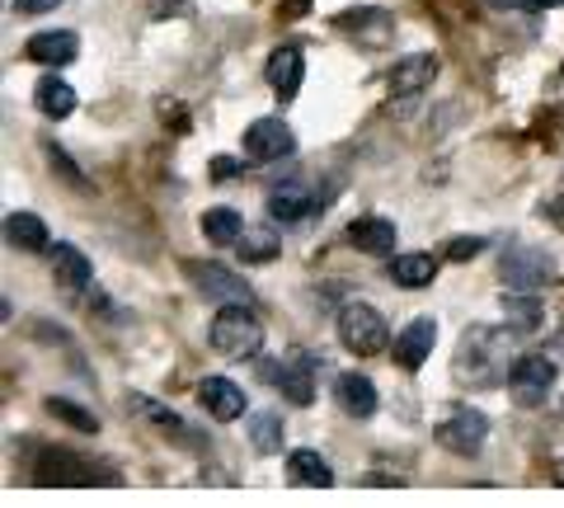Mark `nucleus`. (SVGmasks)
Listing matches in <instances>:
<instances>
[{
  "label": "nucleus",
  "mask_w": 564,
  "mask_h": 508,
  "mask_svg": "<svg viewBox=\"0 0 564 508\" xmlns=\"http://www.w3.org/2000/svg\"><path fill=\"white\" fill-rule=\"evenodd\" d=\"M437 72H443V62L433 57V52H410V57H400L391 66V76H386V85H391V95L410 99V95H423L429 85L437 80Z\"/></svg>",
  "instance_id": "nucleus-10"
},
{
  "label": "nucleus",
  "mask_w": 564,
  "mask_h": 508,
  "mask_svg": "<svg viewBox=\"0 0 564 508\" xmlns=\"http://www.w3.org/2000/svg\"><path fill=\"white\" fill-rule=\"evenodd\" d=\"M90 480L95 471L76 457H66V452H47L39 462V485H90Z\"/></svg>",
  "instance_id": "nucleus-22"
},
{
  "label": "nucleus",
  "mask_w": 564,
  "mask_h": 508,
  "mask_svg": "<svg viewBox=\"0 0 564 508\" xmlns=\"http://www.w3.org/2000/svg\"><path fill=\"white\" fill-rule=\"evenodd\" d=\"M263 76H269L273 95H278L282 104L296 99V90H302V80H306V52L296 47V43L273 47V57H269V66H263Z\"/></svg>",
  "instance_id": "nucleus-11"
},
{
  "label": "nucleus",
  "mask_w": 564,
  "mask_h": 508,
  "mask_svg": "<svg viewBox=\"0 0 564 508\" xmlns=\"http://www.w3.org/2000/svg\"><path fill=\"white\" fill-rule=\"evenodd\" d=\"M306 10V0H292V6H288V14H302Z\"/></svg>",
  "instance_id": "nucleus-37"
},
{
  "label": "nucleus",
  "mask_w": 564,
  "mask_h": 508,
  "mask_svg": "<svg viewBox=\"0 0 564 508\" xmlns=\"http://www.w3.org/2000/svg\"><path fill=\"white\" fill-rule=\"evenodd\" d=\"M24 57L39 66H70L80 57V39L70 29H43L24 43Z\"/></svg>",
  "instance_id": "nucleus-14"
},
{
  "label": "nucleus",
  "mask_w": 564,
  "mask_h": 508,
  "mask_svg": "<svg viewBox=\"0 0 564 508\" xmlns=\"http://www.w3.org/2000/svg\"><path fill=\"white\" fill-rule=\"evenodd\" d=\"M560 203H564V180H560Z\"/></svg>",
  "instance_id": "nucleus-39"
},
{
  "label": "nucleus",
  "mask_w": 564,
  "mask_h": 508,
  "mask_svg": "<svg viewBox=\"0 0 564 508\" xmlns=\"http://www.w3.org/2000/svg\"><path fill=\"white\" fill-rule=\"evenodd\" d=\"M555 485H564V462H555Z\"/></svg>",
  "instance_id": "nucleus-38"
},
{
  "label": "nucleus",
  "mask_w": 564,
  "mask_h": 508,
  "mask_svg": "<svg viewBox=\"0 0 564 508\" xmlns=\"http://www.w3.org/2000/svg\"><path fill=\"white\" fill-rule=\"evenodd\" d=\"M288 480H292L296 489H329V485H334V471H329V462L321 457V452L296 447L292 457H288Z\"/></svg>",
  "instance_id": "nucleus-19"
},
{
  "label": "nucleus",
  "mask_w": 564,
  "mask_h": 508,
  "mask_svg": "<svg viewBox=\"0 0 564 508\" xmlns=\"http://www.w3.org/2000/svg\"><path fill=\"white\" fill-rule=\"evenodd\" d=\"M433 344H437V321L433 315H414V321L395 335V363L404 367V372H414V367L429 363Z\"/></svg>",
  "instance_id": "nucleus-13"
},
{
  "label": "nucleus",
  "mask_w": 564,
  "mask_h": 508,
  "mask_svg": "<svg viewBox=\"0 0 564 508\" xmlns=\"http://www.w3.org/2000/svg\"><path fill=\"white\" fill-rule=\"evenodd\" d=\"M311 372H315L311 358H263L259 363V377L269 381L282 400H292V406H311L315 400V377Z\"/></svg>",
  "instance_id": "nucleus-6"
},
{
  "label": "nucleus",
  "mask_w": 564,
  "mask_h": 508,
  "mask_svg": "<svg viewBox=\"0 0 564 508\" xmlns=\"http://www.w3.org/2000/svg\"><path fill=\"white\" fill-rule=\"evenodd\" d=\"M207 335H212V348L226 358H259V348H263V325L250 306H221L212 315Z\"/></svg>",
  "instance_id": "nucleus-2"
},
{
  "label": "nucleus",
  "mask_w": 564,
  "mask_h": 508,
  "mask_svg": "<svg viewBox=\"0 0 564 508\" xmlns=\"http://www.w3.org/2000/svg\"><path fill=\"white\" fill-rule=\"evenodd\" d=\"M52 278H57V288L80 292V288H90L95 264L85 259V250H76V245H57V250H52Z\"/></svg>",
  "instance_id": "nucleus-18"
},
{
  "label": "nucleus",
  "mask_w": 564,
  "mask_h": 508,
  "mask_svg": "<svg viewBox=\"0 0 564 508\" xmlns=\"http://www.w3.org/2000/svg\"><path fill=\"white\" fill-rule=\"evenodd\" d=\"M240 147H245V161L263 165V161H282V155H292L296 137H292V128L282 118H254L250 128H245Z\"/></svg>",
  "instance_id": "nucleus-7"
},
{
  "label": "nucleus",
  "mask_w": 564,
  "mask_h": 508,
  "mask_svg": "<svg viewBox=\"0 0 564 508\" xmlns=\"http://www.w3.org/2000/svg\"><path fill=\"white\" fill-rule=\"evenodd\" d=\"M47 161H52V170H62V180L66 184H76V188H85V174L70 165V155L66 151H57V147H47Z\"/></svg>",
  "instance_id": "nucleus-32"
},
{
  "label": "nucleus",
  "mask_w": 564,
  "mask_h": 508,
  "mask_svg": "<svg viewBox=\"0 0 564 508\" xmlns=\"http://www.w3.org/2000/svg\"><path fill=\"white\" fill-rule=\"evenodd\" d=\"M132 410H137V414H147L151 424H161L165 433H188V429H184V419L174 414V410H165V406H155L151 396H132Z\"/></svg>",
  "instance_id": "nucleus-30"
},
{
  "label": "nucleus",
  "mask_w": 564,
  "mask_h": 508,
  "mask_svg": "<svg viewBox=\"0 0 564 508\" xmlns=\"http://www.w3.org/2000/svg\"><path fill=\"white\" fill-rule=\"evenodd\" d=\"M231 174H240V161H231V155H217V161H212V180H231Z\"/></svg>",
  "instance_id": "nucleus-35"
},
{
  "label": "nucleus",
  "mask_w": 564,
  "mask_h": 508,
  "mask_svg": "<svg viewBox=\"0 0 564 508\" xmlns=\"http://www.w3.org/2000/svg\"><path fill=\"white\" fill-rule=\"evenodd\" d=\"M33 104H39V114H47V118H70L76 114V90H70L62 76H43L33 85Z\"/></svg>",
  "instance_id": "nucleus-23"
},
{
  "label": "nucleus",
  "mask_w": 564,
  "mask_h": 508,
  "mask_svg": "<svg viewBox=\"0 0 564 508\" xmlns=\"http://www.w3.org/2000/svg\"><path fill=\"white\" fill-rule=\"evenodd\" d=\"M339 344L348 348V354H358V358L381 354V348L391 344L386 315H381L377 306H367V302H348V306L339 311Z\"/></svg>",
  "instance_id": "nucleus-3"
},
{
  "label": "nucleus",
  "mask_w": 564,
  "mask_h": 508,
  "mask_svg": "<svg viewBox=\"0 0 564 508\" xmlns=\"http://www.w3.org/2000/svg\"><path fill=\"white\" fill-rule=\"evenodd\" d=\"M203 236L212 245H236L245 236V217L236 213V207H207L203 213Z\"/></svg>",
  "instance_id": "nucleus-27"
},
{
  "label": "nucleus",
  "mask_w": 564,
  "mask_h": 508,
  "mask_svg": "<svg viewBox=\"0 0 564 508\" xmlns=\"http://www.w3.org/2000/svg\"><path fill=\"white\" fill-rule=\"evenodd\" d=\"M513 335L508 329H494V325H470L462 335V348H456V381L466 387H499L513 372Z\"/></svg>",
  "instance_id": "nucleus-1"
},
{
  "label": "nucleus",
  "mask_w": 564,
  "mask_h": 508,
  "mask_svg": "<svg viewBox=\"0 0 564 508\" xmlns=\"http://www.w3.org/2000/svg\"><path fill=\"white\" fill-rule=\"evenodd\" d=\"M321 203H325V198H315V194H311V184L288 180V184H278L273 194H269V217L282 221V226H292V221H306Z\"/></svg>",
  "instance_id": "nucleus-16"
},
{
  "label": "nucleus",
  "mask_w": 564,
  "mask_h": 508,
  "mask_svg": "<svg viewBox=\"0 0 564 508\" xmlns=\"http://www.w3.org/2000/svg\"><path fill=\"white\" fill-rule=\"evenodd\" d=\"M57 6H62V0H14V14H47Z\"/></svg>",
  "instance_id": "nucleus-34"
},
{
  "label": "nucleus",
  "mask_w": 564,
  "mask_h": 508,
  "mask_svg": "<svg viewBox=\"0 0 564 508\" xmlns=\"http://www.w3.org/2000/svg\"><path fill=\"white\" fill-rule=\"evenodd\" d=\"M43 410H47L52 419H62V424L80 429V433H99V419L85 410V406H76V400H66V396H47V400H43Z\"/></svg>",
  "instance_id": "nucleus-29"
},
{
  "label": "nucleus",
  "mask_w": 564,
  "mask_h": 508,
  "mask_svg": "<svg viewBox=\"0 0 564 508\" xmlns=\"http://www.w3.org/2000/svg\"><path fill=\"white\" fill-rule=\"evenodd\" d=\"M541 354H551L555 363H564V335H555V339H545V348H541Z\"/></svg>",
  "instance_id": "nucleus-36"
},
{
  "label": "nucleus",
  "mask_w": 564,
  "mask_h": 508,
  "mask_svg": "<svg viewBox=\"0 0 564 508\" xmlns=\"http://www.w3.org/2000/svg\"><path fill=\"white\" fill-rule=\"evenodd\" d=\"M485 236H456L452 245H447V259H456V264H466V259H475V255H480L485 250Z\"/></svg>",
  "instance_id": "nucleus-31"
},
{
  "label": "nucleus",
  "mask_w": 564,
  "mask_h": 508,
  "mask_svg": "<svg viewBox=\"0 0 564 508\" xmlns=\"http://www.w3.org/2000/svg\"><path fill=\"white\" fill-rule=\"evenodd\" d=\"M334 400H339V410L348 419H372L381 410V396L372 387V377H362V372H339L334 377Z\"/></svg>",
  "instance_id": "nucleus-15"
},
{
  "label": "nucleus",
  "mask_w": 564,
  "mask_h": 508,
  "mask_svg": "<svg viewBox=\"0 0 564 508\" xmlns=\"http://www.w3.org/2000/svg\"><path fill=\"white\" fill-rule=\"evenodd\" d=\"M494 10H518V14H536V10H551L564 6V0H489Z\"/></svg>",
  "instance_id": "nucleus-33"
},
{
  "label": "nucleus",
  "mask_w": 564,
  "mask_h": 508,
  "mask_svg": "<svg viewBox=\"0 0 564 508\" xmlns=\"http://www.w3.org/2000/svg\"><path fill=\"white\" fill-rule=\"evenodd\" d=\"M188 278L203 296H212V302H221V306H254L250 283L221 264H188Z\"/></svg>",
  "instance_id": "nucleus-9"
},
{
  "label": "nucleus",
  "mask_w": 564,
  "mask_h": 508,
  "mask_svg": "<svg viewBox=\"0 0 564 508\" xmlns=\"http://www.w3.org/2000/svg\"><path fill=\"white\" fill-rule=\"evenodd\" d=\"M499 278L508 292H541L555 278V259L545 250H532V245H513L499 259Z\"/></svg>",
  "instance_id": "nucleus-4"
},
{
  "label": "nucleus",
  "mask_w": 564,
  "mask_h": 508,
  "mask_svg": "<svg viewBox=\"0 0 564 508\" xmlns=\"http://www.w3.org/2000/svg\"><path fill=\"white\" fill-rule=\"evenodd\" d=\"M6 240L24 255H39V250H47V226H43L39 213H10L6 217Z\"/></svg>",
  "instance_id": "nucleus-21"
},
{
  "label": "nucleus",
  "mask_w": 564,
  "mask_h": 508,
  "mask_svg": "<svg viewBox=\"0 0 564 508\" xmlns=\"http://www.w3.org/2000/svg\"><path fill=\"white\" fill-rule=\"evenodd\" d=\"M503 311L513 329H536L545 321V306L536 302V292H503Z\"/></svg>",
  "instance_id": "nucleus-28"
},
{
  "label": "nucleus",
  "mask_w": 564,
  "mask_h": 508,
  "mask_svg": "<svg viewBox=\"0 0 564 508\" xmlns=\"http://www.w3.org/2000/svg\"><path fill=\"white\" fill-rule=\"evenodd\" d=\"M339 29L358 33L367 43H386L391 39V14L386 10H348V14H339Z\"/></svg>",
  "instance_id": "nucleus-24"
},
{
  "label": "nucleus",
  "mask_w": 564,
  "mask_h": 508,
  "mask_svg": "<svg viewBox=\"0 0 564 508\" xmlns=\"http://www.w3.org/2000/svg\"><path fill=\"white\" fill-rule=\"evenodd\" d=\"M395 240H400V231H395L391 217L367 213V217H352L348 221V245H352V250H362V255L386 259V255H395Z\"/></svg>",
  "instance_id": "nucleus-12"
},
{
  "label": "nucleus",
  "mask_w": 564,
  "mask_h": 508,
  "mask_svg": "<svg viewBox=\"0 0 564 508\" xmlns=\"http://www.w3.org/2000/svg\"><path fill=\"white\" fill-rule=\"evenodd\" d=\"M433 278H437V259H433V255L410 250V255H395V259H391V283H395V288L419 292V288H429Z\"/></svg>",
  "instance_id": "nucleus-20"
},
{
  "label": "nucleus",
  "mask_w": 564,
  "mask_h": 508,
  "mask_svg": "<svg viewBox=\"0 0 564 508\" xmlns=\"http://www.w3.org/2000/svg\"><path fill=\"white\" fill-rule=\"evenodd\" d=\"M278 250H282V240L269 226H245V236L236 240V255L245 264H269V259H278Z\"/></svg>",
  "instance_id": "nucleus-26"
},
{
  "label": "nucleus",
  "mask_w": 564,
  "mask_h": 508,
  "mask_svg": "<svg viewBox=\"0 0 564 508\" xmlns=\"http://www.w3.org/2000/svg\"><path fill=\"white\" fill-rule=\"evenodd\" d=\"M555 358L551 354H522L518 363H513V372H508V391H513V400L518 406H545V396H551V387H555Z\"/></svg>",
  "instance_id": "nucleus-5"
},
{
  "label": "nucleus",
  "mask_w": 564,
  "mask_h": 508,
  "mask_svg": "<svg viewBox=\"0 0 564 508\" xmlns=\"http://www.w3.org/2000/svg\"><path fill=\"white\" fill-rule=\"evenodd\" d=\"M198 406L221 424H236V419H245V391L231 377H207L198 387Z\"/></svg>",
  "instance_id": "nucleus-17"
},
{
  "label": "nucleus",
  "mask_w": 564,
  "mask_h": 508,
  "mask_svg": "<svg viewBox=\"0 0 564 508\" xmlns=\"http://www.w3.org/2000/svg\"><path fill=\"white\" fill-rule=\"evenodd\" d=\"M437 443H443L447 452H456V457H480V447H485V437H489V419L480 410H470L462 406L447 424H437Z\"/></svg>",
  "instance_id": "nucleus-8"
},
{
  "label": "nucleus",
  "mask_w": 564,
  "mask_h": 508,
  "mask_svg": "<svg viewBox=\"0 0 564 508\" xmlns=\"http://www.w3.org/2000/svg\"><path fill=\"white\" fill-rule=\"evenodd\" d=\"M282 437H288V429H282V414H273V410L250 414V447L259 452V457H278Z\"/></svg>",
  "instance_id": "nucleus-25"
}]
</instances>
